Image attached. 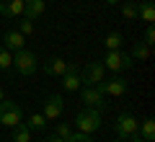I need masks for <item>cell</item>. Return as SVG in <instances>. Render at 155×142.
Masks as SVG:
<instances>
[{"instance_id":"cell-1","label":"cell","mask_w":155,"mask_h":142,"mask_svg":"<svg viewBox=\"0 0 155 142\" xmlns=\"http://www.w3.org/2000/svg\"><path fill=\"white\" fill-rule=\"evenodd\" d=\"M96 88H98L104 96H114V98H119V96H124V93L129 91V80L122 78L119 72H114L111 78H104L101 83H96Z\"/></svg>"},{"instance_id":"cell-2","label":"cell","mask_w":155,"mask_h":142,"mask_svg":"<svg viewBox=\"0 0 155 142\" xmlns=\"http://www.w3.org/2000/svg\"><path fill=\"white\" fill-rule=\"evenodd\" d=\"M18 121H23V109L16 104V101L3 98L0 101V124L8 127V129H13Z\"/></svg>"},{"instance_id":"cell-3","label":"cell","mask_w":155,"mask_h":142,"mask_svg":"<svg viewBox=\"0 0 155 142\" xmlns=\"http://www.w3.org/2000/svg\"><path fill=\"white\" fill-rule=\"evenodd\" d=\"M36 65H39V60H36V54L31 49L23 47V49L13 52V67H16L18 75H34L36 72Z\"/></svg>"},{"instance_id":"cell-4","label":"cell","mask_w":155,"mask_h":142,"mask_svg":"<svg viewBox=\"0 0 155 142\" xmlns=\"http://www.w3.org/2000/svg\"><path fill=\"white\" fill-rule=\"evenodd\" d=\"M75 124H78V129H80V132L93 134V132H98L101 124H104V121H101V111H98V109H88V106H85L83 111H78Z\"/></svg>"},{"instance_id":"cell-5","label":"cell","mask_w":155,"mask_h":142,"mask_svg":"<svg viewBox=\"0 0 155 142\" xmlns=\"http://www.w3.org/2000/svg\"><path fill=\"white\" fill-rule=\"evenodd\" d=\"M104 67L111 70V72H124V70H129V67H134V60L122 49H111V52H106V57H104Z\"/></svg>"},{"instance_id":"cell-6","label":"cell","mask_w":155,"mask_h":142,"mask_svg":"<svg viewBox=\"0 0 155 142\" xmlns=\"http://www.w3.org/2000/svg\"><path fill=\"white\" fill-rule=\"evenodd\" d=\"M137 129H140V121L134 119L132 114H119L116 116V121H114V134L119 137V140H129L132 134H137Z\"/></svg>"},{"instance_id":"cell-7","label":"cell","mask_w":155,"mask_h":142,"mask_svg":"<svg viewBox=\"0 0 155 142\" xmlns=\"http://www.w3.org/2000/svg\"><path fill=\"white\" fill-rule=\"evenodd\" d=\"M80 98L88 109H98V111L106 109V96L96 85H80Z\"/></svg>"},{"instance_id":"cell-8","label":"cell","mask_w":155,"mask_h":142,"mask_svg":"<svg viewBox=\"0 0 155 142\" xmlns=\"http://www.w3.org/2000/svg\"><path fill=\"white\" fill-rule=\"evenodd\" d=\"M62 109H65V101H62V96H47L44 104H41V114H44L47 121H57L62 114Z\"/></svg>"},{"instance_id":"cell-9","label":"cell","mask_w":155,"mask_h":142,"mask_svg":"<svg viewBox=\"0 0 155 142\" xmlns=\"http://www.w3.org/2000/svg\"><path fill=\"white\" fill-rule=\"evenodd\" d=\"M80 78H83L85 85H96V83H101V80L106 78V67H104V62H88Z\"/></svg>"},{"instance_id":"cell-10","label":"cell","mask_w":155,"mask_h":142,"mask_svg":"<svg viewBox=\"0 0 155 142\" xmlns=\"http://www.w3.org/2000/svg\"><path fill=\"white\" fill-rule=\"evenodd\" d=\"M67 67H70V62H67V60H62V57H49V60L41 65V70H44L49 78H62L67 72Z\"/></svg>"},{"instance_id":"cell-11","label":"cell","mask_w":155,"mask_h":142,"mask_svg":"<svg viewBox=\"0 0 155 142\" xmlns=\"http://www.w3.org/2000/svg\"><path fill=\"white\" fill-rule=\"evenodd\" d=\"M3 47H5L8 52H18L26 47V36H23L21 31H16V28H8L5 34H3Z\"/></svg>"},{"instance_id":"cell-12","label":"cell","mask_w":155,"mask_h":142,"mask_svg":"<svg viewBox=\"0 0 155 142\" xmlns=\"http://www.w3.org/2000/svg\"><path fill=\"white\" fill-rule=\"evenodd\" d=\"M80 85H83V78H80V72H78V65H75V62H70L67 72L62 75V88L70 91V93H75Z\"/></svg>"},{"instance_id":"cell-13","label":"cell","mask_w":155,"mask_h":142,"mask_svg":"<svg viewBox=\"0 0 155 142\" xmlns=\"http://www.w3.org/2000/svg\"><path fill=\"white\" fill-rule=\"evenodd\" d=\"M44 11H47V0H26L23 3V18H28V21H39L44 16Z\"/></svg>"},{"instance_id":"cell-14","label":"cell","mask_w":155,"mask_h":142,"mask_svg":"<svg viewBox=\"0 0 155 142\" xmlns=\"http://www.w3.org/2000/svg\"><path fill=\"white\" fill-rule=\"evenodd\" d=\"M23 3L26 0H0V16H5V18L23 16Z\"/></svg>"},{"instance_id":"cell-15","label":"cell","mask_w":155,"mask_h":142,"mask_svg":"<svg viewBox=\"0 0 155 142\" xmlns=\"http://www.w3.org/2000/svg\"><path fill=\"white\" fill-rule=\"evenodd\" d=\"M150 54H153V47H147L145 41H134V44H132V52H129V57H132V60L147 62Z\"/></svg>"},{"instance_id":"cell-16","label":"cell","mask_w":155,"mask_h":142,"mask_svg":"<svg viewBox=\"0 0 155 142\" xmlns=\"http://www.w3.org/2000/svg\"><path fill=\"white\" fill-rule=\"evenodd\" d=\"M137 18H142L145 23H153L155 21V5H153V0H140Z\"/></svg>"},{"instance_id":"cell-17","label":"cell","mask_w":155,"mask_h":142,"mask_svg":"<svg viewBox=\"0 0 155 142\" xmlns=\"http://www.w3.org/2000/svg\"><path fill=\"white\" fill-rule=\"evenodd\" d=\"M11 140L13 142H31V129H28L23 121H18V124L11 129Z\"/></svg>"},{"instance_id":"cell-18","label":"cell","mask_w":155,"mask_h":142,"mask_svg":"<svg viewBox=\"0 0 155 142\" xmlns=\"http://www.w3.org/2000/svg\"><path fill=\"white\" fill-rule=\"evenodd\" d=\"M137 11H140V0H122V16L127 21H137Z\"/></svg>"},{"instance_id":"cell-19","label":"cell","mask_w":155,"mask_h":142,"mask_svg":"<svg viewBox=\"0 0 155 142\" xmlns=\"http://www.w3.org/2000/svg\"><path fill=\"white\" fill-rule=\"evenodd\" d=\"M122 44H124L122 31H111L109 36L104 39V47H106V52H111V49H122Z\"/></svg>"},{"instance_id":"cell-20","label":"cell","mask_w":155,"mask_h":142,"mask_svg":"<svg viewBox=\"0 0 155 142\" xmlns=\"http://www.w3.org/2000/svg\"><path fill=\"white\" fill-rule=\"evenodd\" d=\"M137 132H142L140 137H142L145 142H153V137H155V121H153V119H145L142 124H140Z\"/></svg>"},{"instance_id":"cell-21","label":"cell","mask_w":155,"mask_h":142,"mask_svg":"<svg viewBox=\"0 0 155 142\" xmlns=\"http://www.w3.org/2000/svg\"><path fill=\"white\" fill-rule=\"evenodd\" d=\"M26 127L31 132H41L47 127V119H44V114H31L28 116V121H26Z\"/></svg>"},{"instance_id":"cell-22","label":"cell","mask_w":155,"mask_h":142,"mask_svg":"<svg viewBox=\"0 0 155 142\" xmlns=\"http://www.w3.org/2000/svg\"><path fill=\"white\" fill-rule=\"evenodd\" d=\"M13 67V52H8L3 44H0V70L3 72H8Z\"/></svg>"},{"instance_id":"cell-23","label":"cell","mask_w":155,"mask_h":142,"mask_svg":"<svg viewBox=\"0 0 155 142\" xmlns=\"http://www.w3.org/2000/svg\"><path fill=\"white\" fill-rule=\"evenodd\" d=\"M67 142H93V134H88V132H70V137H67Z\"/></svg>"},{"instance_id":"cell-24","label":"cell","mask_w":155,"mask_h":142,"mask_svg":"<svg viewBox=\"0 0 155 142\" xmlns=\"http://www.w3.org/2000/svg\"><path fill=\"white\" fill-rule=\"evenodd\" d=\"M16 31H21L23 36H31V34H34V21H28V18H21Z\"/></svg>"},{"instance_id":"cell-25","label":"cell","mask_w":155,"mask_h":142,"mask_svg":"<svg viewBox=\"0 0 155 142\" xmlns=\"http://www.w3.org/2000/svg\"><path fill=\"white\" fill-rule=\"evenodd\" d=\"M70 132H72V127H70V124H65V121H60L54 134H57V137H62V140H67V137H70Z\"/></svg>"},{"instance_id":"cell-26","label":"cell","mask_w":155,"mask_h":142,"mask_svg":"<svg viewBox=\"0 0 155 142\" xmlns=\"http://www.w3.org/2000/svg\"><path fill=\"white\" fill-rule=\"evenodd\" d=\"M142 41L147 44V47H153V44H155V28H153V23H147V28H145V36H142Z\"/></svg>"},{"instance_id":"cell-27","label":"cell","mask_w":155,"mask_h":142,"mask_svg":"<svg viewBox=\"0 0 155 142\" xmlns=\"http://www.w3.org/2000/svg\"><path fill=\"white\" fill-rule=\"evenodd\" d=\"M44 142H67V140H62V137H57V134H49Z\"/></svg>"},{"instance_id":"cell-28","label":"cell","mask_w":155,"mask_h":142,"mask_svg":"<svg viewBox=\"0 0 155 142\" xmlns=\"http://www.w3.org/2000/svg\"><path fill=\"white\" fill-rule=\"evenodd\" d=\"M129 142H145V140L140 137V132H137V134H132V137H129Z\"/></svg>"},{"instance_id":"cell-29","label":"cell","mask_w":155,"mask_h":142,"mask_svg":"<svg viewBox=\"0 0 155 142\" xmlns=\"http://www.w3.org/2000/svg\"><path fill=\"white\" fill-rule=\"evenodd\" d=\"M106 3H109V5H119V3H122V0H106Z\"/></svg>"},{"instance_id":"cell-30","label":"cell","mask_w":155,"mask_h":142,"mask_svg":"<svg viewBox=\"0 0 155 142\" xmlns=\"http://www.w3.org/2000/svg\"><path fill=\"white\" fill-rule=\"evenodd\" d=\"M3 98H5V93H3V88H0V101H3Z\"/></svg>"},{"instance_id":"cell-31","label":"cell","mask_w":155,"mask_h":142,"mask_svg":"<svg viewBox=\"0 0 155 142\" xmlns=\"http://www.w3.org/2000/svg\"><path fill=\"white\" fill-rule=\"evenodd\" d=\"M114 142H124V140H119V137H116V140H114Z\"/></svg>"}]
</instances>
